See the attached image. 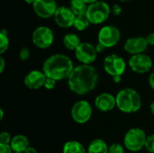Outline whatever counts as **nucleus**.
<instances>
[{
	"label": "nucleus",
	"instance_id": "20e7f679",
	"mask_svg": "<svg viewBox=\"0 0 154 153\" xmlns=\"http://www.w3.org/2000/svg\"><path fill=\"white\" fill-rule=\"evenodd\" d=\"M110 13L111 8L108 4L104 1H97L88 6L86 16L89 20L90 23L99 24L104 23L108 18Z\"/></svg>",
	"mask_w": 154,
	"mask_h": 153
},
{
	"label": "nucleus",
	"instance_id": "2eb2a0df",
	"mask_svg": "<svg viewBox=\"0 0 154 153\" xmlns=\"http://www.w3.org/2000/svg\"><path fill=\"white\" fill-rule=\"evenodd\" d=\"M46 75L43 71L40 70H32L30 71L24 78V85L29 89L36 90L44 87V83L46 81Z\"/></svg>",
	"mask_w": 154,
	"mask_h": 153
},
{
	"label": "nucleus",
	"instance_id": "dca6fc26",
	"mask_svg": "<svg viewBox=\"0 0 154 153\" xmlns=\"http://www.w3.org/2000/svg\"><path fill=\"white\" fill-rule=\"evenodd\" d=\"M95 106L101 112H109L116 106V99L109 93H102L96 97Z\"/></svg>",
	"mask_w": 154,
	"mask_h": 153
},
{
	"label": "nucleus",
	"instance_id": "f3484780",
	"mask_svg": "<svg viewBox=\"0 0 154 153\" xmlns=\"http://www.w3.org/2000/svg\"><path fill=\"white\" fill-rule=\"evenodd\" d=\"M10 146L14 153H24L25 151L30 147L29 140L27 139L26 136L23 134H18L12 138Z\"/></svg>",
	"mask_w": 154,
	"mask_h": 153
},
{
	"label": "nucleus",
	"instance_id": "473e14b6",
	"mask_svg": "<svg viewBox=\"0 0 154 153\" xmlns=\"http://www.w3.org/2000/svg\"><path fill=\"white\" fill-rule=\"evenodd\" d=\"M148 82H149L150 87H151L152 89H154V71L152 73H151V75H150V77H149Z\"/></svg>",
	"mask_w": 154,
	"mask_h": 153
},
{
	"label": "nucleus",
	"instance_id": "a19ab883",
	"mask_svg": "<svg viewBox=\"0 0 154 153\" xmlns=\"http://www.w3.org/2000/svg\"><path fill=\"white\" fill-rule=\"evenodd\" d=\"M118 1L121 3H127V2H130L131 0H118Z\"/></svg>",
	"mask_w": 154,
	"mask_h": 153
},
{
	"label": "nucleus",
	"instance_id": "58836bf2",
	"mask_svg": "<svg viewBox=\"0 0 154 153\" xmlns=\"http://www.w3.org/2000/svg\"><path fill=\"white\" fill-rule=\"evenodd\" d=\"M3 118H4V110L1 108L0 109V120H3Z\"/></svg>",
	"mask_w": 154,
	"mask_h": 153
},
{
	"label": "nucleus",
	"instance_id": "72a5a7b5",
	"mask_svg": "<svg viewBox=\"0 0 154 153\" xmlns=\"http://www.w3.org/2000/svg\"><path fill=\"white\" fill-rule=\"evenodd\" d=\"M5 63L4 58H3V57H0V73H2V72L4 71V69H5Z\"/></svg>",
	"mask_w": 154,
	"mask_h": 153
},
{
	"label": "nucleus",
	"instance_id": "f8f14e48",
	"mask_svg": "<svg viewBox=\"0 0 154 153\" xmlns=\"http://www.w3.org/2000/svg\"><path fill=\"white\" fill-rule=\"evenodd\" d=\"M54 21L56 24L61 28H69L74 25L76 15L69 7L60 6L56 10L54 15Z\"/></svg>",
	"mask_w": 154,
	"mask_h": 153
},
{
	"label": "nucleus",
	"instance_id": "2f4dec72",
	"mask_svg": "<svg viewBox=\"0 0 154 153\" xmlns=\"http://www.w3.org/2000/svg\"><path fill=\"white\" fill-rule=\"evenodd\" d=\"M146 40H147V42H148L149 45L154 46V32L148 34L147 37H146Z\"/></svg>",
	"mask_w": 154,
	"mask_h": 153
},
{
	"label": "nucleus",
	"instance_id": "ddd939ff",
	"mask_svg": "<svg viewBox=\"0 0 154 153\" xmlns=\"http://www.w3.org/2000/svg\"><path fill=\"white\" fill-rule=\"evenodd\" d=\"M32 8L38 16L49 18L54 15L58 6L55 0H36L32 5Z\"/></svg>",
	"mask_w": 154,
	"mask_h": 153
},
{
	"label": "nucleus",
	"instance_id": "4468645a",
	"mask_svg": "<svg viewBox=\"0 0 154 153\" xmlns=\"http://www.w3.org/2000/svg\"><path fill=\"white\" fill-rule=\"evenodd\" d=\"M148 42L144 37H133L125 41L124 44V49L127 53L134 55L142 54L148 47Z\"/></svg>",
	"mask_w": 154,
	"mask_h": 153
},
{
	"label": "nucleus",
	"instance_id": "6e6552de",
	"mask_svg": "<svg viewBox=\"0 0 154 153\" xmlns=\"http://www.w3.org/2000/svg\"><path fill=\"white\" fill-rule=\"evenodd\" d=\"M32 40V43L39 49H47L52 44L54 34L49 27L39 26L33 31Z\"/></svg>",
	"mask_w": 154,
	"mask_h": 153
},
{
	"label": "nucleus",
	"instance_id": "c85d7f7f",
	"mask_svg": "<svg viewBox=\"0 0 154 153\" xmlns=\"http://www.w3.org/2000/svg\"><path fill=\"white\" fill-rule=\"evenodd\" d=\"M13 150L10 144H1L0 143V153H13Z\"/></svg>",
	"mask_w": 154,
	"mask_h": 153
},
{
	"label": "nucleus",
	"instance_id": "393cba45",
	"mask_svg": "<svg viewBox=\"0 0 154 153\" xmlns=\"http://www.w3.org/2000/svg\"><path fill=\"white\" fill-rule=\"evenodd\" d=\"M108 153H125V149L120 143H113L109 146Z\"/></svg>",
	"mask_w": 154,
	"mask_h": 153
},
{
	"label": "nucleus",
	"instance_id": "cd10ccee",
	"mask_svg": "<svg viewBox=\"0 0 154 153\" xmlns=\"http://www.w3.org/2000/svg\"><path fill=\"white\" fill-rule=\"evenodd\" d=\"M56 86V80L52 79V78H46V81L44 83V87L48 90H51L55 87Z\"/></svg>",
	"mask_w": 154,
	"mask_h": 153
},
{
	"label": "nucleus",
	"instance_id": "b1692460",
	"mask_svg": "<svg viewBox=\"0 0 154 153\" xmlns=\"http://www.w3.org/2000/svg\"><path fill=\"white\" fill-rule=\"evenodd\" d=\"M144 147L150 153H154V133L147 136Z\"/></svg>",
	"mask_w": 154,
	"mask_h": 153
},
{
	"label": "nucleus",
	"instance_id": "f257e3e1",
	"mask_svg": "<svg viewBox=\"0 0 154 153\" xmlns=\"http://www.w3.org/2000/svg\"><path fill=\"white\" fill-rule=\"evenodd\" d=\"M98 82L97 69L91 65L81 64L72 70L68 78L69 89L77 95H86L91 92Z\"/></svg>",
	"mask_w": 154,
	"mask_h": 153
},
{
	"label": "nucleus",
	"instance_id": "c9c22d12",
	"mask_svg": "<svg viewBox=\"0 0 154 153\" xmlns=\"http://www.w3.org/2000/svg\"><path fill=\"white\" fill-rule=\"evenodd\" d=\"M121 78L122 76H116V77H113V80L115 83H119L121 81Z\"/></svg>",
	"mask_w": 154,
	"mask_h": 153
},
{
	"label": "nucleus",
	"instance_id": "c756f323",
	"mask_svg": "<svg viewBox=\"0 0 154 153\" xmlns=\"http://www.w3.org/2000/svg\"><path fill=\"white\" fill-rule=\"evenodd\" d=\"M112 13L115 14V15H120L121 13H122V6L119 5V4H115L113 6H112Z\"/></svg>",
	"mask_w": 154,
	"mask_h": 153
},
{
	"label": "nucleus",
	"instance_id": "f03ea898",
	"mask_svg": "<svg viewBox=\"0 0 154 153\" xmlns=\"http://www.w3.org/2000/svg\"><path fill=\"white\" fill-rule=\"evenodd\" d=\"M73 69L72 60L63 54H54L49 57L42 65V71L46 77L56 81L68 78Z\"/></svg>",
	"mask_w": 154,
	"mask_h": 153
},
{
	"label": "nucleus",
	"instance_id": "39448f33",
	"mask_svg": "<svg viewBox=\"0 0 154 153\" xmlns=\"http://www.w3.org/2000/svg\"><path fill=\"white\" fill-rule=\"evenodd\" d=\"M146 134L141 128H132L125 135L124 144L125 148L131 151H141L146 142Z\"/></svg>",
	"mask_w": 154,
	"mask_h": 153
},
{
	"label": "nucleus",
	"instance_id": "7c9ffc66",
	"mask_svg": "<svg viewBox=\"0 0 154 153\" xmlns=\"http://www.w3.org/2000/svg\"><path fill=\"white\" fill-rule=\"evenodd\" d=\"M95 48H96V50H97V53L104 52V51H105V50L106 49L103 44H101V43H99V42H97V44L95 46Z\"/></svg>",
	"mask_w": 154,
	"mask_h": 153
},
{
	"label": "nucleus",
	"instance_id": "5701e85b",
	"mask_svg": "<svg viewBox=\"0 0 154 153\" xmlns=\"http://www.w3.org/2000/svg\"><path fill=\"white\" fill-rule=\"evenodd\" d=\"M9 47L8 33L5 29H3L0 32V53L3 54Z\"/></svg>",
	"mask_w": 154,
	"mask_h": 153
},
{
	"label": "nucleus",
	"instance_id": "ea45409f",
	"mask_svg": "<svg viewBox=\"0 0 154 153\" xmlns=\"http://www.w3.org/2000/svg\"><path fill=\"white\" fill-rule=\"evenodd\" d=\"M24 2H26L27 4H32V5H33V3L36 1V0H23Z\"/></svg>",
	"mask_w": 154,
	"mask_h": 153
},
{
	"label": "nucleus",
	"instance_id": "7ed1b4c3",
	"mask_svg": "<svg viewBox=\"0 0 154 153\" xmlns=\"http://www.w3.org/2000/svg\"><path fill=\"white\" fill-rule=\"evenodd\" d=\"M117 108L125 114H133L140 110L142 98L139 93L133 88H124L120 90L116 96Z\"/></svg>",
	"mask_w": 154,
	"mask_h": 153
},
{
	"label": "nucleus",
	"instance_id": "6ab92c4d",
	"mask_svg": "<svg viewBox=\"0 0 154 153\" xmlns=\"http://www.w3.org/2000/svg\"><path fill=\"white\" fill-rule=\"evenodd\" d=\"M80 43L79 37L75 33H68L63 37V44L68 50H76Z\"/></svg>",
	"mask_w": 154,
	"mask_h": 153
},
{
	"label": "nucleus",
	"instance_id": "0eeeda50",
	"mask_svg": "<svg viewBox=\"0 0 154 153\" xmlns=\"http://www.w3.org/2000/svg\"><path fill=\"white\" fill-rule=\"evenodd\" d=\"M125 61L117 54H110L104 60V69L106 72L112 76H122L125 71Z\"/></svg>",
	"mask_w": 154,
	"mask_h": 153
},
{
	"label": "nucleus",
	"instance_id": "aec40b11",
	"mask_svg": "<svg viewBox=\"0 0 154 153\" xmlns=\"http://www.w3.org/2000/svg\"><path fill=\"white\" fill-rule=\"evenodd\" d=\"M69 8L74 13L76 16L79 15H86L88 6L87 3L83 0H70L69 3Z\"/></svg>",
	"mask_w": 154,
	"mask_h": 153
},
{
	"label": "nucleus",
	"instance_id": "1a4fd4ad",
	"mask_svg": "<svg viewBox=\"0 0 154 153\" xmlns=\"http://www.w3.org/2000/svg\"><path fill=\"white\" fill-rule=\"evenodd\" d=\"M91 115L92 107L90 104L86 100L76 102L71 108V117L78 124H86L90 119Z\"/></svg>",
	"mask_w": 154,
	"mask_h": 153
},
{
	"label": "nucleus",
	"instance_id": "423d86ee",
	"mask_svg": "<svg viewBox=\"0 0 154 153\" xmlns=\"http://www.w3.org/2000/svg\"><path fill=\"white\" fill-rule=\"evenodd\" d=\"M120 38V31L114 25H106L102 27L97 34L98 42L103 44L106 48L116 46L119 42Z\"/></svg>",
	"mask_w": 154,
	"mask_h": 153
},
{
	"label": "nucleus",
	"instance_id": "9b49d317",
	"mask_svg": "<svg viewBox=\"0 0 154 153\" xmlns=\"http://www.w3.org/2000/svg\"><path fill=\"white\" fill-rule=\"evenodd\" d=\"M129 66L133 71L139 74H144L152 69V60L146 54H137L131 57L129 60Z\"/></svg>",
	"mask_w": 154,
	"mask_h": 153
},
{
	"label": "nucleus",
	"instance_id": "4c0bfd02",
	"mask_svg": "<svg viewBox=\"0 0 154 153\" xmlns=\"http://www.w3.org/2000/svg\"><path fill=\"white\" fill-rule=\"evenodd\" d=\"M150 110H151L152 114L154 115V102H152V103L151 104V106H150Z\"/></svg>",
	"mask_w": 154,
	"mask_h": 153
},
{
	"label": "nucleus",
	"instance_id": "f704fd0d",
	"mask_svg": "<svg viewBox=\"0 0 154 153\" xmlns=\"http://www.w3.org/2000/svg\"><path fill=\"white\" fill-rule=\"evenodd\" d=\"M24 153H38V152H37V151H36L34 148H32V147H29V148L25 151V152Z\"/></svg>",
	"mask_w": 154,
	"mask_h": 153
},
{
	"label": "nucleus",
	"instance_id": "a878e982",
	"mask_svg": "<svg viewBox=\"0 0 154 153\" xmlns=\"http://www.w3.org/2000/svg\"><path fill=\"white\" fill-rule=\"evenodd\" d=\"M12 138L7 132H3L0 134V143L1 144H10Z\"/></svg>",
	"mask_w": 154,
	"mask_h": 153
},
{
	"label": "nucleus",
	"instance_id": "4be33fe9",
	"mask_svg": "<svg viewBox=\"0 0 154 153\" xmlns=\"http://www.w3.org/2000/svg\"><path fill=\"white\" fill-rule=\"evenodd\" d=\"M89 24H90V22L86 15H79V16H76L73 26L78 31H84L89 26Z\"/></svg>",
	"mask_w": 154,
	"mask_h": 153
},
{
	"label": "nucleus",
	"instance_id": "412c9836",
	"mask_svg": "<svg viewBox=\"0 0 154 153\" xmlns=\"http://www.w3.org/2000/svg\"><path fill=\"white\" fill-rule=\"evenodd\" d=\"M63 153H86V150L80 142L77 141H69L64 144Z\"/></svg>",
	"mask_w": 154,
	"mask_h": 153
},
{
	"label": "nucleus",
	"instance_id": "a211bd4d",
	"mask_svg": "<svg viewBox=\"0 0 154 153\" xmlns=\"http://www.w3.org/2000/svg\"><path fill=\"white\" fill-rule=\"evenodd\" d=\"M106 143L100 139H96L90 142L88 148V153H108Z\"/></svg>",
	"mask_w": 154,
	"mask_h": 153
},
{
	"label": "nucleus",
	"instance_id": "bb28decb",
	"mask_svg": "<svg viewBox=\"0 0 154 153\" xmlns=\"http://www.w3.org/2000/svg\"><path fill=\"white\" fill-rule=\"evenodd\" d=\"M30 57V50L26 47H23L19 51V58L21 60H27Z\"/></svg>",
	"mask_w": 154,
	"mask_h": 153
},
{
	"label": "nucleus",
	"instance_id": "9d476101",
	"mask_svg": "<svg viewBox=\"0 0 154 153\" xmlns=\"http://www.w3.org/2000/svg\"><path fill=\"white\" fill-rule=\"evenodd\" d=\"M77 60L84 65H90L93 63L97 56L96 48L88 42H81L75 50Z\"/></svg>",
	"mask_w": 154,
	"mask_h": 153
},
{
	"label": "nucleus",
	"instance_id": "e433bc0d",
	"mask_svg": "<svg viewBox=\"0 0 154 153\" xmlns=\"http://www.w3.org/2000/svg\"><path fill=\"white\" fill-rule=\"evenodd\" d=\"M84 2H86L87 4H93V3H96L99 0H83Z\"/></svg>",
	"mask_w": 154,
	"mask_h": 153
}]
</instances>
